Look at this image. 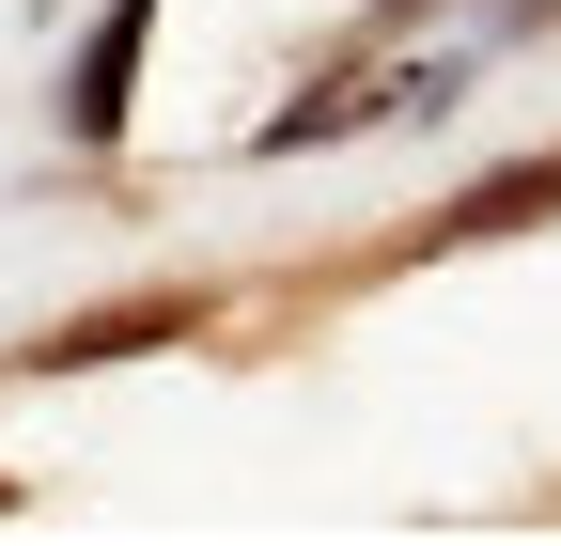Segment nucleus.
<instances>
[{
  "label": "nucleus",
  "instance_id": "1",
  "mask_svg": "<svg viewBox=\"0 0 561 546\" xmlns=\"http://www.w3.org/2000/svg\"><path fill=\"white\" fill-rule=\"evenodd\" d=\"M187 328H203V297H110V312H79V328H47L32 375H94V360H140V344H187Z\"/></svg>",
  "mask_w": 561,
  "mask_h": 546
},
{
  "label": "nucleus",
  "instance_id": "2",
  "mask_svg": "<svg viewBox=\"0 0 561 546\" xmlns=\"http://www.w3.org/2000/svg\"><path fill=\"white\" fill-rule=\"evenodd\" d=\"M561 219V157H515V172H483L468 203H437V250H483V235H530Z\"/></svg>",
  "mask_w": 561,
  "mask_h": 546
}]
</instances>
